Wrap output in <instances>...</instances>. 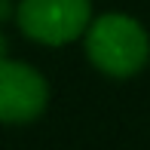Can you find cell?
<instances>
[{
	"label": "cell",
	"mask_w": 150,
	"mask_h": 150,
	"mask_svg": "<svg viewBox=\"0 0 150 150\" xmlns=\"http://www.w3.org/2000/svg\"><path fill=\"white\" fill-rule=\"evenodd\" d=\"M9 18H16V3L12 0H0V25L9 22Z\"/></svg>",
	"instance_id": "obj_4"
},
{
	"label": "cell",
	"mask_w": 150,
	"mask_h": 150,
	"mask_svg": "<svg viewBox=\"0 0 150 150\" xmlns=\"http://www.w3.org/2000/svg\"><path fill=\"white\" fill-rule=\"evenodd\" d=\"M92 22V0H18L16 25L34 43L67 46Z\"/></svg>",
	"instance_id": "obj_2"
},
{
	"label": "cell",
	"mask_w": 150,
	"mask_h": 150,
	"mask_svg": "<svg viewBox=\"0 0 150 150\" xmlns=\"http://www.w3.org/2000/svg\"><path fill=\"white\" fill-rule=\"evenodd\" d=\"M86 58L95 71L113 80H129L150 61V37L144 25L122 12H104L92 18L83 34Z\"/></svg>",
	"instance_id": "obj_1"
},
{
	"label": "cell",
	"mask_w": 150,
	"mask_h": 150,
	"mask_svg": "<svg viewBox=\"0 0 150 150\" xmlns=\"http://www.w3.org/2000/svg\"><path fill=\"white\" fill-rule=\"evenodd\" d=\"M49 104V83L28 61L0 58V122L28 126Z\"/></svg>",
	"instance_id": "obj_3"
},
{
	"label": "cell",
	"mask_w": 150,
	"mask_h": 150,
	"mask_svg": "<svg viewBox=\"0 0 150 150\" xmlns=\"http://www.w3.org/2000/svg\"><path fill=\"white\" fill-rule=\"evenodd\" d=\"M6 52H9V40H6V34L0 31V58H6Z\"/></svg>",
	"instance_id": "obj_5"
}]
</instances>
